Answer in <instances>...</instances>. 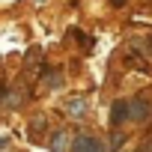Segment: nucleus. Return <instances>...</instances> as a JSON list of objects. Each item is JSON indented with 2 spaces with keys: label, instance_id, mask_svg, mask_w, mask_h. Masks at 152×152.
<instances>
[{
  "label": "nucleus",
  "instance_id": "nucleus-1",
  "mask_svg": "<svg viewBox=\"0 0 152 152\" xmlns=\"http://www.w3.org/2000/svg\"><path fill=\"white\" fill-rule=\"evenodd\" d=\"M72 152H107V143L96 134H78L72 140Z\"/></svg>",
  "mask_w": 152,
  "mask_h": 152
},
{
  "label": "nucleus",
  "instance_id": "nucleus-2",
  "mask_svg": "<svg viewBox=\"0 0 152 152\" xmlns=\"http://www.w3.org/2000/svg\"><path fill=\"white\" fill-rule=\"evenodd\" d=\"M149 113H152V104L146 99H131L128 102V119L131 122H146Z\"/></svg>",
  "mask_w": 152,
  "mask_h": 152
},
{
  "label": "nucleus",
  "instance_id": "nucleus-3",
  "mask_svg": "<svg viewBox=\"0 0 152 152\" xmlns=\"http://www.w3.org/2000/svg\"><path fill=\"white\" fill-rule=\"evenodd\" d=\"M128 119V102H113L110 107V128H119Z\"/></svg>",
  "mask_w": 152,
  "mask_h": 152
},
{
  "label": "nucleus",
  "instance_id": "nucleus-4",
  "mask_svg": "<svg viewBox=\"0 0 152 152\" xmlns=\"http://www.w3.org/2000/svg\"><path fill=\"white\" fill-rule=\"evenodd\" d=\"M51 152H66L69 149V134L66 131H57V134H51Z\"/></svg>",
  "mask_w": 152,
  "mask_h": 152
},
{
  "label": "nucleus",
  "instance_id": "nucleus-5",
  "mask_svg": "<svg viewBox=\"0 0 152 152\" xmlns=\"http://www.w3.org/2000/svg\"><path fill=\"white\" fill-rule=\"evenodd\" d=\"M66 110H69L72 116H81V113L87 110V102H84V99H72V102L66 104Z\"/></svg>",
  "mask_w": 152,
  "mask_h": 152
},
{
  "label": "nucleus",
  "instance_id": "nucleus-6",
  "mask_svg": "<svg viewBox=\"0 0 152 152\" xmlns=\"http://www.w3.org/2000/svg\"><path fill=\"white\" fill-rule=\"evenodd\" d=\"M45 128V116H33V122H30V131L36 134V131H42Z\"/></svg>",
  "mask_w": 152,
  "mask_h": 152
},
{
  "label": "nucleus",
  "instance_id": "nucleus-7",
  "mask_svg": "<svg viewBox=\"0 0 152 152\" xmlns=\"http://www.w3.org/2000/svg\"><path fill=\"white\" fill-rule=\"evenodd\" d=\"M9 149H12V137L0 134V152H9Z\"/></svg>",
  "mask_w": 152,
  "mask_h": 152
},
{
  "label": "nucleus",
  "instance_id": "nucleus-8",
  "mask_svg": "<svg viewBox=\"0 0 152 152\" xmlns=\"http://www.w3.org/2000/svg\"><path fill=\"white\" fill-rule=\"evenodd\" d=\"M137 152H152V140H146V143H143V146H140Z\"/></svg>",
  "mask_w": 152,
  "mask_h": 152
},
{
  "label": "nucleus",
  "instance_id": "nucleus-9",
  "mask_svg": "<svg viewBox=\"0 0 152 152\" xmlns=\"http://www.w3.org/2000/svg\"><path fill=\"white\" fill-rule=\"evenodd\" d=\"M110 6H125V0H110Z\"/></svg>",
  "mask_w": 152,
  "mask_h": 152
},
{
  "label": "nucleus",
  "instance_id": "nucleus-10",
  "mask_svg": "<svg viewBox=\"0 0 152 152\" xmlns=\"http://www.w3.org/2000/svg\"><path fill=\"white\" fill-rule=\"evenodd\" d=\"M3 99H6V93H3V87H0V102H3Z\"/></svg>",
  "mask_w": 152,
  "mask_h": 152
}]
</instances>
